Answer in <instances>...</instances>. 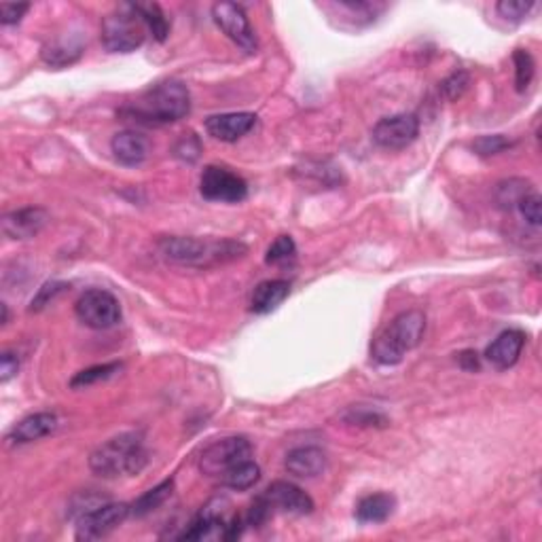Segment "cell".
<instances>
[{
	"label": "cell",
	"mask_w": 542,
	"mask_h": 542,
	"mask_svg": "<svg viewBox=\"0 0 542 542\" xmlns=\"http://www.w3.org/2000/svg\"><path fill=\"white\" fill-rule=\"evenodd\" d=\"M191 113V93L181 81H161L121 110L123 117L144 125H167Z\"/></svg>",
	"instance_id": "cell-1"
},
{
	"label": "cell",
	"mask_w": 542,
	"mask_h": 542,
	"mask_svg": "<svg viewBox=\"0 0 542 542\" xmlns=\"http://www.w3.org/2000/svg\"><path fill=\"white\" fill-rule=\"evenodd\" d=\"M159 255L167 263L182 267H212L219 263L239 259L246 253L242 242L231 239H199V238H182L170 236L159 239Z\"/></svg>",
	"instance_id": "cell-2"
},
{
	"label": "cell",
	"mask_w": 542,
	"mask_h": 542,
	"mask_svg": "<svg viewBox=\"0 0 542 542\" xmlns=\"http://www.w3.org/2000/svg\"><path fill=\"white\" fill-rule=\"evenodd\" d=\"M149 464V451L142 434L123 433L109 439L89 456V468L104 479L132 477Z\"/></svg>",
	"instance_id": "cell-3"
},
{
	"label": "cell",
	"mask_w": 542,
	"mask_h": 542,
	"mask_svg": "<svg viewBox=\"0 0 542 542\" xmlns=\"http://www.w3.org/2000/svg\"><path fill=\"white\" fill-rule=\"evenodd\" d=\"M424 331H426V316L420 310L400 311L373 337V360L384 367L399 365L407 352L420 345Z\"/></svg>",
	"instance_id": "cell-4"
},
{
	"label": "cell",
	"mask_w": 542,
	"mask_h": 542,
	"mask_svg": "<svg viewBox=\"0 0 542 542\" xmlns=\"http://www.w3.org/2000/svg\"><path fill=\"white\" fill-rule=\"evenodd\" d=\"M147 24L136 4L123 3L102 21V44L110 53H132L142 47Z\"/></svg>",
	"instance_id": "cell-5"
},
{
	"label": "cell",
	"mask_w": 542,
	"mask_h": 542,
	"mask_svg": "<svg viewBox=\"0 0 542 542\" xmlns=\"http://www.w3.org/2000/svg\"><path fill=\"white\" fill-rule=\"evenodd\" d=\"M75 314L89 328L106 331L121 322V305L113 293L102 288L85 290L75 303Z\"/></svg>",
	"instance_id": "cell-6"
},
{
	"label": "cell",
	"mask_w": 542,
	"mask_h": 542,
	"mask_svg": "<svg viewBox=\"0 0 542 542\" xmlns=\"http://www.w3.org/2000/svg\"><path fill=\"white\" fill-rule=\"evenodd\" d=\"M199 193L208 201L221 204H239L248 198V184L236 172L221 166L204 167L199 178Z\"/></svg>",
	"instance_id": "cell-7"
},
{
	"label": "cell",
	"mask_w": 542,
	"mask_h": 542,
	"mask_svg": "<svg viewBox=\"0 0 542 542\" xmlns=\"http://www.w3.org/2000/svg\"><path fill=\"white\" fill-rule=\"evenodd\" d=\"M132 515V506L125 502H106L98 505L92 511L83 513L77 525V540H100L110 532H115L119 525Z\"/></svg>",
	"instance_id": "cell-8"
},
{
	"label": "cell",
	"mask_w": 542,
	"mask_h": 542,
	"mask_svg": "<svg viewBox=\"0 0 542 542\" xmlns=\"http://www.w3.org/2000/svg\"><path fill=\"white\" fill-rule=\"evenodd\" d=\"M253 457V445L246 437H225L210 447H206L201 454L199 468L208 477L219 479L222 473L229 471L236 464Z\"/></svg>",
	"instance_id": "cell-9"
},
{
	"label": "cell",
	"mask_w": 542,
	"mask_h": 542,
	"mask_svg": "<svg viewBox=\"0 0 542 542\" xmlns=\"http://www.w3.org/2000/svg\"><path fill=\"white\" fill-rule=\"evenodd\" d=\"M373 142L385 150H402L411 147L420 136V119L413 113L384 117L373 127Z\"/></svg>",
	"instance_id": "cell-10"
},
{
	"label": "cell",
	"mask_w": 542,
	"mask_h": 542,
	"mask_svg": "<svg viewBox=\"0 0 542 542\" xmlns=\"http://www.w3.org/2000/svg\"><path fill=\"white\" fill-rule=\"evenodd\" d=\"M212 20L239 49H244L246 53L256 52L259 43H256V35L244 7H239L236 3H216L212 7Z\"/></svg>",
	"instance_id": "cell-11"
},
{
	"label": "cell",
	"mask_w": 542,
	"mask_h": 542,
	"mask_svg": "<svg viewBox=\"0 0 542 542\" xmlns=\"http://www.w3.org/2000/svg\"><path fill=\"white\" fill-rule=\"evenodd\" d=\"M261 496L270 505L273 515L288 513V515L303 517L314 511V500L310 498V494H305L299 485L288 481H273Z\"/></svg>",
	"instance_id": "cell-12"
},
{
	"label": "cell",
	"mask_w": 542,
	"mask_h": 542,
	"mask_svg": "<svg viewBox=\"0 0 542 542\" xmlns=\"http://www.w3.org/2000/svg\"><path fill=\"white\" fill-rule=\"evenodd\" d=\"M49 222V212L38 206L9 212L3 219V231L11 239H30L43 231Z\"/></svg>",
	"instance_id": "cell-13"
},
{
	"label": "cell",
	"mask_w": 542,
	"mask_h": 542,
	"mask_svg": "<svg viewBox=\"0 0 542 542\" xmlns=\"http://www.w3.org/2000/svg\"><path fill=\"white\" fill-rule=\"evenodd\" d=\"M256 125L255 113H222L212 115L206 119V132L214 141L221 142H238Z\"/></svg>",
	"instance_id": "cell-14"
},
{
	"label": "cell",
	"mask_w": 542,
	"mask_h": 542,
	"mask_svg": "<svg viewBox=\"0 0 542 542\" xmlns=\"http://www.w3.org/2000/svg\"><path fill=\"white\" fill-rule=\"evenodd\" d=\"M525 345V335L517 328H508V331L500 333L485 350V360L498 371H506V368L515 367L519 356H522Z\"/></svg>",
	"instance_id": "cell-15"
},
{
	"label": "cell",
	"mask_w": 542,
	"mask_h": 542,
	"mask_svg": "<svg viewBox=\"0 0 542 542\" xmlns=\"http://www.w3.org/2000/svg\"><path fill=\"white\" fill-rule=\"evenodd\" d=\"M55 428H58V416L52 411H38L15 424L7 434V441L11 445L35 443V441L44 439L55 433Z\"/></svg>",
	"instance_id": "cell-16"
},
{
	"label": "cell",
	"mask_w": 542,
	"mask_h": 542,
	"mask_svg": "<svg viewBox=\"0 0 542 542\" xmlns=\"http://www.w3.org/2000/svg\"><path fill=\"white\" fill-rule=\"evenodd\" d=\"M284 464H287V471L290 474H295V477L311 479L327 471L328 457L320 447L305 445V447H295L293 451H288L287 462Z\"/></svg>",
	"instance_id": "cell-17"
},
{
	"label": "cell",
	"mask_w": 542,
	"mask_h": 542,
	"mask_svg": "<svg viewBox=\"0 0 542 542\" xmlns=\"http://www.w3.org/2000/svg\"><path fill=\"white\" fill-rule=\"evenodd\" d=\"M110 150H113L115 159L121 166L136 167L144 164V159L149 158V141L142 133L125 130L115 133L113 141H110Z\"/></svg>",
	"instance_id": "cell-18"
},
{
	"label": "cell",
	"mask_w": 542,
	"mask_h": 542,
	"mask_svg": "<svg viewBox=\"0 0 542 542\" xmlns=\"http://www.w3.org/2000/svg\"><path fill=\"white\" fill-rule=\"evenodd\" d=\"M290 295V284L287 280H265L255 288L250 297V311L265 316L278 310Z\"/></svg>",
	"instance_id": "cell-19"
},
{
	"label": "cell",
	"mask_w": 542,
	"mask_h": 542,
	"mask_svg": "<svg viewBox=\"0 0 542 542\" xmlns=\"http://www.w3.org/2000/svg\"><path fill=\"white\" fill-rule=\"evenodd\" d=\"M396 498L392 494L377 491V494H368L359 500L356 505V519L360 523H384L394 515Z\"/></svg>",
	"instance_id": "cell-20"
},
{
	"label": "cell",
	"mask_w": 542,
	"mask_h": 542,
	"mask_svg": "<svg viewBox=\"0 0 542 542\" xmlns=\"http://www.w3.org/2000/svg\"><path fill=\"white\" fill-rule=\"evenodd\" d=\"M83 55L81 41H69V38H58V41L44 44L41 58L44 64L53 66V69H64V66L75 64Z\"/></svg>",
	"instance_id": "cell-21"
},
{
	"label": "cell",
	"mask_w": 542,
	"mask_h": 542,
	"mask_svg": "<svg viewBox=\"0 0 542 542\" xmlns=\"http://www.w3.org/2000/svg\"><path fill=\"white\" fill-rule=\"evenodd\" d=\"M261 479V468L259 464H256L253 457L250 460H244L236 464V466H231L229 471H225L219 477V481L222 488L229 489H236V491H246L250 488H255L256 483H259Z\"/></svg>",
	"instance_id": "cell-22"
},
{
	"label": "cell",
	"mask_w": 542,
	"mask_h": 542,
	"mask_svg": "<svg viewBox=\"0 0 542 542\" xmlns=\"http://www.w3.org/2000/svg\"><path fill=\"white\" fill-rule=\"evenodd\" d=\"M172 489H174V481L172 479H166L159 485H155L153 489L144 491V494L133 502L132 506V515L133 517H147L150 513L158 511L159 506L166 505V500L172 496Z\"/></svg>",
	"instance_id": "cell-23"
},
{
	"label": "cell",
	"mask_w": 542,
	"mask_h": 542,
	"mask_svg": "<svg viewBox=\"0 0 542 542\" xmlns=\"http://www.w3.org/2000/svg\"><path fill=\"white\" fill-rule=\"evenodd\" d=\"M138 11H141L144 24H147V30L153 35L155 41L164 43L167 35H170V21H167L166 13L161 11L159 4L155 3H136Z\"/></svg>",
	"instance_id": "cell-24"
},
{
	"label": "cell",
	"mask_w": 542,
	"mask_h": 542,
	"mask_svg": "<svg viewBox=\"0 0 542 542\" xmlns=\"http://www.w3.org/2000/svg\"><path fill=\"white\" fill-rule=\"evenodd\" d=\"M121 368H123L121 362H106V365L83 368V371H79L75 377L70 379V388L79 390V388H87V385L106 382V379L113 377L115 373H119Z\"/></svg>",
	"instance_id": "cell-25"
},
{
	"label": "cell",
	"mask_w": 542,
	"mask_h": 542,
	"mask_svg": "<svg viewBox=\"0 0 542 542\" xmlns=\"http://www.w3.org/2000/svg\"><path fill=\"white\" fill-rule=\"evenodd\" d=\"M331 9H337L339 13L354 18L356 24H368V21H376V18L385 9V4L379 3H337L328 4Z\"/></svg>",
	"instance_id": "cell-26"
},
{
	"label": "cell",
	"mask_w": 542,
	"mask_h": 542,
	"mask_svg": "<svg viewBox=\"0 0 542 542\" xmlns=\"http://www.w3.org/2000/svg\"><path fill=\"white\" fill-rule=\"evenodd\" d=\"M513 61H515V87L519 93H523L534 81L536 61L532 58V53L525 52V49H515V53H513Z\"/></svg>",
	"instance_id": "cell-27"
},
{
	"label": "cell",
	"mask_w": 542,
	"mask_h": 542,
	"mask_svg": "<svg viewBox=\"0 0 542 542\" xmlns=\"http://www.w3.org/2000/svg\"><path fill=\"white\" fill-rule=\"evenodd\" d=\"M297 256V244L290 236H280L267 248L265 263L267 265H287V263L295 261Z\"/></svg>",
	"instance_id": "cell-28"
},
{
	"label": "cell",
	"mask_w": 542,
	"mask_h": 542,
	"mask_svg": "<svg viewBox=\"0 0 542 542\" xmlns=\"http://www.w3.org/2000/svg\"><path fill=\"white\" fill-rule=\"evenodd\" d=\"M530 191H534V189L530 187V182L522 181V178H513V181L498 184V204L502 208H517L519 199Z\"/></svg>",
	"instance_id": "cell-29"
},
{
	"label": "cell",
	"mask_w": 542,
	"mask_h": 542,
	"mask_svg": "<svg viewBox=\"0 0 542 542\" xmlns=\"http://www.w3.org/2000/svg\"><path fill=\"white\" fill-rule=\"evenodd\" d=\"M344 420L348 424H354V426H385V424H388L382 413L368 409L365 405L350 407V409L344 413Z\"/></svg>",
	"instance_id": "cell-30"
},
{
	"label": "cell",
	"mask_w": 542,
	"mask_h": 542,
	"mask_svg": "<svg viewBox=\"0 0 542 542\" xmlns=\"http://www.w3.org/2000/svg\"><path fill=\"white\" fill-rule=\"evenodd\" d=\"M513 141L511 138L502 136V133H494V136H481L473 142V150L481 158H491V155H498L502 150L511 149Z\"/></svg>",
	"instance_id": "cell-31"
},
{
	"label": "cell",
	"mask_w": 542,
	"mask_h": 542,
	"mask_svg": "<svg viewBox=\"0 0 542 542\" xmlns=\"http://www.w3.org/2000/svg\"><path fill=\"white\" fill-rule=\"evenodd\" d=\"M534 7L536 4L532 0H502V3L496 4V11L508 21H523L532 13Z\"/></svg>",
	"instance_id": "cell-32"
},
{
	"label": "cell",
	"mask_w": 542,
	"mask_h": 542,
	"mask_svg": "<svg viewBox=\"0 0 542 542\" xmlns=\"http://www.w3.org/2000/svg\"><path fill=\"white\" fill-rule=\"evenodd\" d=\"M468 85H471V77H468L466 70H457L454 75H449L447 79L441 83V93L449 100V102H454V100L462 98L464 92H466Z\"/></svg>",
	"instance_id": "cell-33"
},
{
	"label": "cell",
	"mask_w": 542,
	"mask_h": 542,
	"mask_svg": "<svg viewBox=\"0 0 542 542\" xmlns=\"http://www.w3.org/2000/svg\"><path fill=\"white\" fill-rule=\"evenodd\" d=\"M517 210L522 212V216L530 222V225L538 227L542 222V199L536 191H530L528 195H523V198L519 199Z\"/></svg>",
	"instance_id": "cell-34"
},
{
	"label": "cell",
	"mask_w": 542,
	"mask_h": 542,
	"mask_svg": "<svg viewBox=\"0 0 542 542\" xmlns=\"http://www.w3.org/2000/svg\"><path fill=\"white\" fill-rule=\"evenodd\" d=\"M28 11H30L28 3H3L0 4V21H3V26L20 24Z\"/></svg>",
	"instance_id": "cell-35"
},
{
	"label": "cell",
	"mask_w": 542,
	"mask_h": 542,
	"mask_svg": "<svg viewBox=\"0 0 542 542\" xmlns=\"http://www.w3.org/2000/svg\"><path fill=\"white\" fill-rule=\"evenodd\" d=\"M64 288H66L64 282H47V284H43V288L38 290L36 297L32 299L30 311H41L43 307L49 305V301L55 299V295H60Z\"/></svg>",
	"instance_id": "cell-36"
},
{
	"label": "cell",
	"mask_w": 542,
	"mask_h": 542,
	"mask_svg": "<svg viewBox=\"0 0 542 542\" xmlns=\"http://www.w3.org/2000/svg\"><path fill=\"white\" fill-rule=\"evenodd\" d=\"M199 153L201 147L198 138H195V133H189V136H184L182 141L176 144V158L189 161V164H193V161L199 158Z\"/></svg>",
	"instance_id": "cell-37"
},
{
	"label": "cell",
	"mask_w": 542,
	"mask_h": 542,
	"mask_svg": "<svg viewBox=\"0 0 542 542\" xmlns=\"http://www.w3.org/2000/svg\"><path fill=\"white\" fill-rule=\"evenodd\" d=\"M18 371H20L18 354H13V352H3V356H0V382L7 384L11 377L18 376Z\"/></svg>",
	"instance_id": "cell-38"
},
{
	"label": "cell",
	"mask_w": 542,
	"mask_h": 542,
	"mask_svg": "<svg viewBox=\"0 0 542 542\" xmlns=\"http://www.w3.org/2000/svg\"><path fill=\"white\" fill-rule=\"evenodd\" d=\"M457 362H460V367L466 368V371H479V368H481L477 352H462V354H457Z\"/></svg>",
	"instance_id": "cell-39"
},
{
	"label": "cell",
	"mask_w": 542,
	"mask_h": 542,
	"mask_svg": "<svg viewBox=\"0 0 542 542\" xmlns=\"http://www.w3.org/2000/svg\"><path fill=\"white\" fill-rule=\"evenodd\" d=\"M9 320V310H7V303H3V324H7Z\"/></svg>",
	"instance_id": "cell-40"
}]
</instances>
